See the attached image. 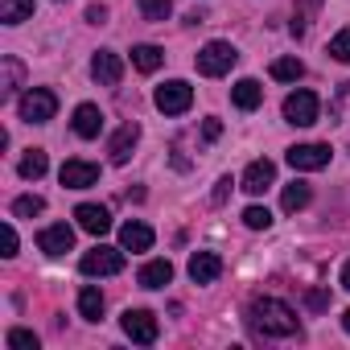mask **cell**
<instances>
[{"label":"cell","instance_id":"13","mask_svg":"<svg viewBox=\"0 0 350 350\" xmlns=\"http://www.w3.org/2000/svg\"><path fill=\"white\" fill-rule=\"evenodd\" d=\"M223 276V260L215 252H194L190 256V280L194 284H215Z\"/></svg>","mask_w":350,"mask_h":350},{"label":"cell","instance_id":"37","mask_svg":"<svg viewBox=\"0 0 350 350\" xmlns=\"http://www.w3.org/2000/svg\"><path fill=\"white\" fill-rule=\"evenodd\" d=\"M342 288L350 293V260H346V268H342Z\"/></svg>","mask_w":350,"mask_h":350},{"label":"cell","instance_id":"24","mask_svg":"<svg viewBox=\"0 0 350 350\" xmlns=\"http://www.w3.org/2000/svg\"><path fill=\"white\" fill-rule=\"evenodd\" d=\"M79 313H83L87 321H99V317H103V293L87 284V288L79 293Z\"/></svg>","mask_w":350,"mask_h":350},{"label":"cell","instance_id":"9","mask_svg":"<svg viewBox=\"0 0 350 350\" xmlns=\"http://www.w3.org/2000/svg\"><path fill=\"white\" fill-rule=\"evenodd\" d=\"M58 178H62V186L66 190H87V186H95L99 182V165H91V161H66L62 165V173H58Z\"/></svg>","mask_w":350,"mask_h":350},{"label":"cell","instance_id":"32","mask_svg":"<svg viewBox=\"0 0 350 350\" xmlns=\"http://www.w3.org/2000/svg\"><path fill=\"white\" fill-rule=\"evenodd\" d=\"M227 194H231V178H219V186H215V206H223Z\"/></svg>","mask_w":350,"mask_h":350},{"label":"cell","instance_id":"20","mask_svg":"<svg viewBox=\"0 0 350 350\" xmlns=\"http://www.w3.org/2000/svg\"><path fill=\"white\" fill-rule=\"evenodd\" d=\"M33 17V0H0V21L5 25H21Z\"/></svg>","mask_w":350,"mask_h":350},{"label":"cell","instance_id":"7","mask_svg":"<svg viewBox=\"0 0 350 350\" xmlns=\"http://www.w3.org/2000/svg\"><path fill=\"white\" fill-rule=\"evenodd\" d=\"M284 120L297 124V128L317 124V95H313V91H293V95L284 99Z\"/></svg>","mask_w":350,"mask_h":350},{"label":"cell","instance_id":"4","mask_svg":"<svg viewBox=\"0 0 350 350\" xmlns=\"http://www.w3.org/2000/svg\"><path fill=\"white\" fill-rule=\"evenodd\" d=\"M235 62H239V54H235V46H231V42H206V46H202V54H198V70H202L206 79L227 75Z\"/></svg>","mask_w":350,"mask_h":350},{"label":"cell","instance_id":"16","mask_svg":"<svg viewBox=\"0 0 350 350\" xmlns=\"http://www.w3.org/2000/svg\"><path fill=\"white\" fill-rule=\"evenodd\" d=\"M99 128H103V111H99L95 103H79V107H75V132H79L83 140H95Z\"/></svg>","mask_w":350,"mask_h":350},{"label":"cell","instance_id":"29","mask_svg":"<svg viewBox=\"0 0 350 350\" xmlns=\"http://www.w3.org/2000/svg\"><path fill=\"white\" fill-rule=\"evenodd\" d=\"M243 223H247L252 231H268V227H272V215H268V206H247V211H243Z\"/></svg>","mask_w":350,"mask_h":350},{"label":"cell","instance_id":"8","mask_svg":"<svg viewBox=\"0 0 350 350\" xmlns=\"http://www.w3.org/2000/svg\"><path fill=\"white\" fill-rule=\"evenodd\" d=\"M288 165L293 169H305V173L325 169L329 165V144H293L288 148Z\"/></svg>","mask_w":350,"mask_h":350},{"label":"cell","instance_id":"6","mask_svg":"<svg viewBox=\"0 0 350 350\" xmlns=\"http://www.w3.org/2000/svg\"><path fill=\"white\" fill-rule=\"evenodd\" d=\"M120 325H124V334H128L132 342H140V346H152L157 334H161V325H157V317H152L148 309H128V313L120 317Z\"/></svg>","mask_w":350,"mask_h":350},{"label":"cell","instance_id":"10","mask_svg":"<svg viewBox=\"0 0 350 350\" xmlns=\"http://www.w3.org/2000/svg\"><path fill=\"white\" fill-rule=\"evenodd\" d=\"M91 79H95L99 87H116V83L124 79V62H120V54L99 50V54L91 58Z\"/></svg>","mask_w":350,"mask_h":350},{"label":"cell","instance_id":"22","mask_svg":"<svg viewBox=\"0 0 350 350\" xmlns=\"http://www.w3.org/2000/svg\"><path fill=\"white\" fill-rule=\"evenodd\" d=\"M309 198H313V190H309L305 182H293V186H284L280 206H284L288 215H297V211H305V206H309Z\"/></svg>","mask_w":350,"mask_h":350},{"label":"cell","instance_id":"3","mask_svg":"<svg viewBox=\"0 0 350 350\" xmlns=\"http://www.w3.org/2000/svg\"><path fill=\"white\" fill-rule=\"evenodd\" d=\"M152 103H157V111H165V116H182V111H190V103H194V87L182 83V79H169L165 87H157Z\"/></svg>","mask_w":350,"mask_h":350},{"label":"cell","instance_id":"28","mask_svg":"<svg viewBox=\"0 0 350 350\" xmlns=\"http://www.w3.org/2000/svg\"><path fill=\"white\" fill-rule=\"evenodd\" d=\"M136 5H140L144 21H165L173 13V0H136Z\"/></svg>","mask_w":350,"mask_h":350},{"label":"cell","instance_id":"18","mask_svg":"<svg viewBox=\"0 0 350 350\" xmlns=\"http://www.w3.org/2000/svg\"><path fill=\"white\" fill-rule=\"evenodd\" d=\"M231 99H235L239 111H256V107L264 103V87H260L256 79H239V83L231 87Z\"/></svg>","mask_w":350,"mask_h":350},{"label":"cell","instance_id":"34","mask_svg":"<svg viewBox=\"0 0 350 350\" xmlns=\"http://www.w3.org/2000/svg\"><path fill=\"white\" fill-rule=\"evenodd\" d=\"M103 17H107L103 5H91V9H87V21H91V25H103Z\"/></svg>","mask_w":350,"mask_h":350},{"label":"cell","instance_id":"17","mask_svg":"<svg viewBox=\"0 0 350 350\" xmlns=\"http://www.w3.org/2000/svg\"><path fill=\"white\" fill-rule=\"evenodd\" d=\"M136 140H140V128H136V124H124V128H120V132L111 136V144H107L111 161H116V165H128V157H132Z\"/></svg>","mask_w":350,"mask_h":350},{"label":"cell","instance_id":"12","mask_svg":"<svg viewBox=\"0 0 350 350\" xmlns=\"http://www.w3.org/2000/svg\"><path fill=\"white\" fill-rule=\"evenodd\" d=\"M75 219H79V227L87 231V235H107L111 231V215H107V206H95V202H83V206H75Z\"/></svg>","mask_w":350,"mask_h":350},{"label":"cell","instance_id":"31","mask_svg":"<svg viewBox=\"0 0 350 350\" xmlns=\"http://www.w3.org/2000/svg\"><path fill=\"white\" fill-rule=\"evenodd\" d=\"M9 346H17V350H38V334H29V329H9Z\"/></svg>","mask_w":350,"mask_h":350},{"label":"cell","instance_id":"30","mask_svg":"<svg viewBox=\"0 0 350 350\" xmlns=\"http://www.w3.org/2000/svg\"><path fill=\"white\" fill-rule=\"evenodd\" d=\"M329 58H338V62L350 66V29H342V33L329 42Z\"/></svg>","mask_w":350,"mask_h":350},{"label":"cell","instance_id":"19","mask_svg":"<svg viewBox=\"0 0 350 350\" xmlns=\"http://www.w3.org/2000/svg\"><path fill=\"white\" fill-rule=\"evenodd\" d=\"M136 280H140V288H165V284L173 280V264H169V260H148V264L136 272Z\"/></svg>","mask_w":350,"mask_h":350},{"label":"cell","instance_id":"15","mask_svg":"<svg viewBox=\"0 0 350 350\" xmlns=\"http://www.w3.org/2000/svg\"><path fill=\"white\" fill-rule=\"evenodd\" d=\"M152 239H157L152 227H144V223H136V219L120 227V247H124V252H148Z\"/></svg>","mask_w":350,"mask_h":350},{"label":"cell","instance_id":"11","mask_svg":"<svg viewBox=\"0 0 350 350\" xmlns=\"http://www.w3.org/2000/svg\"><path fill=\"white\" fill-rule=\"evenodd\" d=\"M38 247H42L46 256H66V252L75 247V231H70L66 223H50V227H42Z\"/></svg>","mask_w":350,"mask_h":350},{"label":"cell","instance_id":"27","mask_svg":"<svg viewBox=\"0 0 350 350\" xmlns=\"http://www.w3.org/2000/svg\"><path fill=\"white\" fill-rule=\"evenodd\" d=\"M46 211V198H38V194H21L17 202H13V215L17 219H33V215H42Z\"/></svg>","mask_w":350,"mask_h":350},{"label":"cell","instance_id":"38","mask_svg":"<svg viewBox=\"0 0 350 350\" xmlns=\"http://www.w3.org/2000/svg\"><path fill=\"white\" fill-rule=\"evenodd\" d=\"M342 325H346V334H350V309H346V313H342Z\"/></svg>","mask_w":350,"mask_h":350},{"label":"cell","instance_id":"26","mask_svg":"<svg viewBox=\"0 0 350 350\" xmlns=\"http://www.w3.org/2000/svg\"><path fill=\"white\" fill-rule=\"evenodd\" d=\"M301 75H305V66L297 58H276L272 62V79H280V83H297Z\"/></svg>","mask_w":350,"mask_h":350},{"label":"cell","instance_id":"5","mask_svg":"<svg viewBox=\"0 0 350 350\" xmlns=\"http://www.w3.org/2000/svg\"><path fill=\"white\" fill-rule=\"evenodd\" d=\"M83 276H116V272H124V247H103V243H95L87 256H83Z\"/></svg>","mask_w":350,"mask_h":350},{"label":"cell","instance_id":"33","mask_svg":"<svg viewBox=\"0 0 350 350\" xmlns=\"http://www.w3.org/2000/svg\"><path fill=\"white\" fill-rule=\"evenodd\" d=\"M202 136H206V140H219V136H223V124H219V120H206V124H202Z\"/></svg>","mask_w":350,"mask_h":350},{"label":"cell","instance_id":"2","mask_svg":"<svg viewBox=\"0 0 350 350\" xmlns=\"http://www.w3.org/2000/svg\"><path fill=\"white\" fill-rule=\"evenodd\" d=\"M17 111H21L25 124H46V120H54V111H58V95H54L50 87H29V91L21 95V103H17Z\"/></svg>","mask_w":350,"mask_h":350},{"label":"cell","instance_id":"1","mask_svg":"<svg viewBox=\"0 0 350 350\" xmlns=\"http://www.w3.org/2000/svg\"><path fill=\"white\" fill-rule=\"evenodd\" d=\"M247 317H252V325L264 338H293L297 334V313L284 301H276V297H256L247 305Z\"/></svg>","mask_w":350,"mask_h":350},{"label":"cell","instance_id":"35","mask_svg":"<svg viewBox=\"0 0 350 350\" xmlns=\"http://www.w3.org/2000/svg\"><path fill=\"white\" fill-rule=\"evenodd\" d=\"M5 256H17V231L5 227Z\"/></svg>","mask_w":350,"mask_h":350},{"label":"cell","instance_id":"25","mask_svg":"<svg viewBox=\"0 0 350 350\" xmlns=\"http://www.w3.org/2000/svg\"><path fill=\"white\" fill-rule=\"evenodd\" d=\"M0 70H5V83H0V95H13V91L21 87V79H25V66H21L17 58H5V62H0Z\"/></svg>","mask_w":350,"mask_h":350},{"label":"cell","instance_id":"36","mask_svg":"<svg viewBox=\"0 0 350 350\" xmlns=\"http://www.w3.org/2000/svg\"><path fill=\"white\" fill-rule=\"evenodd\" d=\"M325 301H329V297H325L321 288H313V293H309V305H313V309H325Z\"/></svg>","mask_w":350,"mask_h":350},{"label":"cell","instance_id":"21","mask_svg":"<svg viewBox=\"0 0 350 350\" xmlns=\"http://www.w3.org/2000/svg\"><path fill=\"white\" fill-rule=\"evenodd\" d=\"M17 169H21V178H25V182H38V178H46L50 161H46V152H42V148H29V152L21 157V165H17Z\"/></svg>","mask_w":350,"mask_h":350},{"label":"cell","instance_id":"23","mask_svg":"<svg viewBox=\"0 0 350 350\" xmlns=\"http://www.w3.org/2000/svg\"><path fill=\"white\" fill-rule=\"evenodd\" d=\"M161 62H165V50H161V46H136V50H132V66L144 70V75H152Z\"/></svg>","mask_w":350,"mask_h":350},{"label":"cell","instance_id":"14","mask_svg":"<svg viewBox=\"0 0 350 350\" xmlns=\"http://www.w3.org/2000/svg\"><path fill=\"white\" fill-rule=\"evenodd\" d=\"M272 182H276V165H272L268 157L252 161V165H247V173H243V190H247V194H264Z\"/></svg>","mask_w":350,"mask_h":350}]
</instances>
